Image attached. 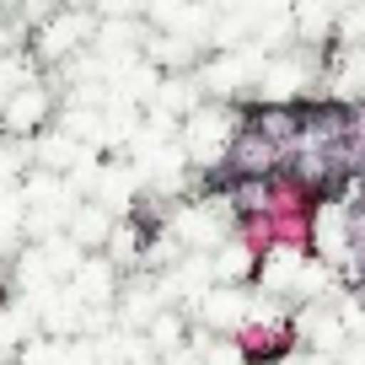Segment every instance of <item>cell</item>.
Segmentation results:
<instances>
[{
    "label": "cell",
    "mask_w": 365,
    "mask_h": 365,
    "mask_svg": "<svg viewBox=\"0 0 365 365\" xmlns=\"http://www.w3.org/2000/svg\"><path fill=\"white\" fill-rule=\"evenodd\" d=\"M70 237H76V247L103 242V237H108V215H97V210H81V215L70 220Z\"/></svg>",
    "instance_id": "3"
},
{
    "label": "cell",
    "mask_w": 365,
    "mask_h": 365,
    "mask_svg": "<svg viewBox=\"0 0 365 365\" xmlns=\"http://www.w3.org/2000/svg\"><path fill=\"white\" fill-rule=\"evenodd\" d=\"M242 360L247 365H274V360H285L290 354V328H279V322H247L237 339Z\"/></svg>",
    "instance_id": "1"
},
{
    "label": "cell",
    "mask_w": 365,
    "mask_h": 365,
    "mask_svg": "<svg viewBox=\"0 0 365 365\" xmlns=\"http://www.w3.org/2000/svg\"><path fill=\"white\" fill-rule=\"evenodd\" d=\"M43 118H48V91H38V86L11 91V103L0 108V129L6 135H33Z\"/></svg>",
    "instance_id": "2"
}]
</instances>
